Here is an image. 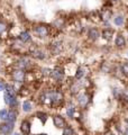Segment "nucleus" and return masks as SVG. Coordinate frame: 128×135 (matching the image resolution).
Here are the masks:
<instances>
[{
  "label": "nucleus",
  "mask_w": 128,
  "mask_h": 135,
  "mask_svg": "<svg viewBox=\"0 0 128 135\" xmlns=\"http://www.w3.org/2000/svg\"><path fill=\"white\" fill-rule=\"evenodd\" d=\"M12 135H20V133H12Z\"/></svg>",
  "instance_id": "obj_35"
},
{
  "label": "nucleus",
  "mask_w": 128,
  "mask_h": 135,
  "mask_svg": "<svg viewBox=\"0 0 128 135\" xmlns=\"http://www.w3.org/2000/svg\"><path fill=\"white\" fill-rule=\"evenodd\" d=\"M52 119H53V124H54V126L56 128L62 129V128H64L67 125L66 118L63 117L61 114H54L53 117H52Z\"/></svg>",
  "instance_id": "obj_14"
},
{
  "label": "nucleus",
  "mask_w": 128,
  "mask_h": 135,
  "mask_svg": "<svg viewBox=\"0 0 128 135\" xmlns=\"http://www.w3.org/2000/svg\"><path fill=\"white\" fill-rule=\"evenodd\" d=\"M88 90L89 89H83L80 94H78L74 97L76 106H78V108L82 109V110L83 109H87L92 103V94Z\"/></svg>",
  "instance_id": "obj_4"
},
{
  "label": "nucleus",
  "mask_w": 128,
  "mask_h": 135,
  "mask_svg": "<svg viewBox=\"0 0 128 135\" xmlns=\"http://www.w3.org/2000/svg\"><path fill=\"white\" fill-rule=\"evenodd\" d=\"M8 117V109L7 108H2L0 110V120L1 122H6Z\"/></svg>",
  "instance_id": "obj_29"
},
{
  "label": "nucleus",
  "mask_w": 128,
  "mask_h": 135,
  "mask_svg": "<svg viewBox=\"0 0 128 135\" xmlns=\"http://www.w3.org/2000/svg\"><path fill=\"white\" fill-rule=\"evenodd\" d=\"M82 90H83L82 84H81V82L79 80H75V79L72 82H70L69 87H67V92H69V95L72 97V98H74V97L78 94H80Z\"/></svg>",
  "instance_id": "obj_10"
},
{
  "label": "nucleus",
  "mask_w": 128,
  "mask_h": 135,
  "mask_svg": "<svg viewBox=\"0 0 128 135\" xmlns=\"http://www.w3.org/2000/svg\"><path fill=\"white\" fill-rule=\"evenodd\" d=\"M125 122H126V124L128 125V117H127V118H126V119H125Z\"/></svg>",
  "instance_id": "obj_36"
},
{
  "label": "nucleus",
  "mask_w": 128,
  "mask_h": 135,
  "mask_svg": "<svg viewBox=\"0 0 128 135\" xmlns=\"http://www.w3.org/2000/svg\"><path fill=\"white\" fill-rule=\"evenodd\" d=\"M109 1L110 2H120L121 0H109Z\"/></svg>",
  "instance_id": "obj_32"
},
{
  "label": "nucleus",
  "mask_w": 128,
  "mask_h": 135,
  "mask_svg": "<svg viewBox=\"0 0 128 135\" xmlns=\"http://www.w3.org/2000/svg\"><path fill=\"white\" fill-rule=\"evenodd\" d=\"M27 72L25 70L18 69V68H11L9 72V78L14 84H23L27 80Z\"/></svg>",
  "instance_id": "obj_6"
},
{
  "label": "nucleus",
  "mask_w": 128,
  "mask_h": 135,
  "mask_svg": "<svg viewBox=\"0 0 128 135\" xmlns=\"http://www.w3.org/2000/svg\"><path fill=\"white\" fill-rule=\"evenodd\" d=\"M122 135H128V125L125 127V129L122 131Z\"/></svg>",
  "instance_id": "obj_31"
},
{
  "label": "nucleus",
  "mask_w": 128,
  "mask_h": 135,
  "mask_svg": "<svg viewBox=\"0 0 128 135\" xmlns=\"http://www.w3.org/2000/svg\"><path fill=\"white\" fill-rule=\"evenodd\" d=\"M114 44H115V49H117L119 51L126 49V46H127V38H126V36L124 35V33L118 32L116 34V36H115V41H114Z\"/></svg>",
  "instance_id": "obj_11"
},
{
  "label": "nucleus",
  "mask_w": 128,
  "mask_h": 135,
  "mask_svg": "<svg viewBox=\"0 0 128 135\" xmlns=\"http://www.w3.org/2000/svg\"><path fill=\"white\" fill-rule=\"evenodd\" d=\"M115 36V29L111 26H108V27H102L101 29V38L106 41V42H111L112 38Z\"/></svg>",
  "instance_id": "obj_15"
},
{
  "label": "nucleus",
  "mask_w": 128,
  "mask_h": 135,
  "mask_svg": "<svg viewBox=\"0 0 128 135\" xmlns=\"http://www.w3.org/2000/svg\"><path fill=\"white\" fill-rule=\"evenodd\" d=\"M32 135V134H31ZM33 135H48V134H46V133H41V134H33Z\"/></svg>",
  "instance_id": "obj_34"
},
{
  "label": "nucleus",
  "mask_w": 128,
  "mask_h": 135,
  "mask_svg": "<svg viewBox=\"0 0 128 135\" xmlns=\"http://www.w3.org/2000/svg\"><path fill=\"white\" fill-rule=\"evenodd\" d=\"M76 109H78V106H76V104H74L72 100L67 101L65 104V115L69 119H74L75 118Z\"/></svg>",
  "instance_id": "obj_12"
},
{
  "label": "nucleus",
  "mask_w": 128,
  "mask_h": 135,
  "mask_svg": "<svg viewBox=\"0 0 128 135\" xmlns=\"http://www.w3.org/2000/svg\"><path fill=\"white\" fill-rule=\"evenodd\" d=\"M62 135H76V132L73 126L67 124L65 127L62 128Z\"/></svg>",
  "instance_id": "obj_25"
},
{
  "label": "nucleus",
  "mask_w": 128,
  "mask_h": 135,
  "mask_svg": "<svg viewBox=\"0 0 128 135\" xmlns=\"http://www.w3.org/2000/svg\"><path fill=\"white\" fill-rule=\"evenodd\" d=\"M127 33H128V27H127Z\"/></svg>",
  "instance_id": "obj_38"
},
{
  "label": "nucleus",
  "mask_w": 128,
  "mask_h": 135,
  "mask_svg": "<svg viewBox=\"0 0 128 135\" xmlns=\"http://www.w3.org/2000/svg\"><path fill=\"white\" fill-rule=\"evenodd\" d=\"M27 54L35 61H45L48 57V50L43 49L42 46L34 44L33 42L27 47Z\"/></svg>",
  "instance_id": "obj_2"
},
{
  "label": "nucleus",
  "mask_w": 128,
  "mask_h": 135,
  "mask_svg": "<svg viewBox=\"0 0 128 135\" xmlns=\"http://www.w3.org/2000/svg\"><path fill=\"white\" fill-rule=\"evenodd\" d=\"M51 72H52V69H51V68L45 66V68H42V69H41V74L44 78H50Z\"/></svg>",
  "instance_id": "obj_28"
},
{
  "label": "nucleus",
  "mask_w": 128,
  "mask_h": 135,
  "mask_svg": "<svg viewBox=\"0 0 128 135\" xmlns=\"http://www.w3.org/2000/svg\"><path fill=\"white\" fill-rule=\"evenodd\" d=\"M47 50H48V53L52 56H56V55L62 54V52L64 51V40L54 36V38L50 43Z\"/></svg>",
  "instance_id": "obj_7"
},
{
  "label": "nucleus",
  "mask_w": 128,
  "mask_h": 135,
  "mask_svg": "<svg viewBox=\"0 0 128 135\" xmlns=\"http://www.w3.org/2000/svg\"><path fill=\"white\" fill-rule=\"evenodd\" d=\"M87 40L90 43H96L101 37V29L97 26H90L87 29Z\"/></svg>",
  "instance_id": "obj_9"
},
{
  "label": "nucleus",
  "mask_w": 128,
  "mask_h": 135,
  "mask_svg": "<svg viewBox=\"0 0 128 135\" xmlns=\"http://www.w3.org/2000/svg\"><path fill=\"white\" fill-rule=\"evenodd\" d=\"M19 131L21 135H31V131H32V123L28 118H24L20 122L19 125Z\"/></svg>",
  "instance_id": "obj_16"
},
{
  "label": "nucleus",
  "mask_w": 128,
  "mask_h": 135,
  "mask_svg": "<svg viewBox=\"0 0 128 135\" xmlns=\"http://www.w3.org/2000/svg\"><path fill=\"white\" fill-rule=\"evenodd\" d=\"M114 68H115V65L109 61H104L100 63V71L102 73H106V74L112 73Z\"/></svg>",
  "instance_id": "obj_21"
},
{
  "label": "nucleus",
  "mask_w": 128,
  "mask_h": 135,
  "mask_svg": "<svg viewBox=\"0 0 128 135\" xmlns=\"http://www.w3.org/2000/svg\"><path fill=\"white\" fill-rule=\"evenodd\" d=\"M36 117L42 122V124H45L46 123V120H47V118H48V114L44 112V110H38L36 112Z\"/></svg>",
  "instance_id": "obj_26"
},
{
  "label": "nucleus",
  "mask_w": 128,
  "mask_h": 135,
  "mask_svg": "<svg viewBox=\"0 0 128 135\" xmlns=\"http://www.w3.org/2000/svg\"><path fill=\"white\" fill-rule=\"evenodd\" d=\"M18 116H19V109L9 108L8 109V117H7L6 122H10V123H15L16 124L17 119H18Z\"/></svg>",
  "instance_id": "obj_22"
},
{
  "label": "nucleus",
  "mask_w": 128,
  "mask_h": 135,
  "mask_svg": "<svg viewBox=\"0 0 128 135\" xmlns=\"http://www.w3.org/2000/svg\"><path fill=\"white\" fill-rule=\"evenodd\" d=\"M88 75V68L85 65H79L75 70L74 73V79L75 80H81Z\"/></svg>",
  "instance_id": "obj_19"
},
{
  "label": "nucleus",
  "mask_w": 128,
  "mask_h": 135,
  "mask_svg": "<svg viewBox=\"0 0 128 135\" xmlns=\"http://www.w3.org/2000/svg\"><path fill=\"white\" fill-rule=\"evenodd\" d=\"M54 27L52 25L45 24V23H38L33 25L32 27V33L33 35L38 40H47L50 37L53 36V31Z\"/></svg>",
  "instance_id": "obj_1"
},
{
  "label": "nucleus",
  "mask_w": 128,
  "mask_h": 135,
  "mask_svg": "<svg viewBox=\"0 0 128 135\" xmlns=\"http://www.w3.org/2000/svg\"><path fill=\"white\" fill-rule=\"evenodd\" d=\"M17 38H18L23 44H28V43H32V42H33L32 33L29 32V31H27V29H25V31H21L18 34Z\"/></svg>",
  "instance_id": "obj_18"
},
{
  "label": "nucleus",
  "mask_w": 128,
  "mask_h": 135,
  "mask_svg": "<svg viewBox=\"0 0 128 135\" xmlns=\"http://www.w3.org/2000/svg\"><path fill=\"white\" fill-rule=\"evenodd\" d=\"M12 66L18 68V69H21V70H25L28 73V72H32L33 71V69L35 68V64H34V62H33V59L29 56L27 53H23L15 61Z\"/></svg>",
  "instance_id": "obj_3"
},
{
  "label": "nucleus",
  "mask_w": 128,
  "mask_h": 135,
  "mask_svg": "<svg viewBox=\"0 0 128 135\" xmlns=\"http://www.w3.org/2000/svg\"><path fill=\"white\" fill-rule=\"evenodd\" d=\"M6 86H7V82H6L3 79H0V92H3V91H5Z\"/></svg>",
  "instance_id": "obj_30"
},
{
  "label": "nucleus",
  "mask_w": 128,
  "mask_h": 135,
  "mask_svg": "<svg viewBox=\"0 0 128 135\" xmlns=\"http://www.w3.org/2000/svg\"><path fill=\"white\" fill-rule=\"evenodd\" d=\"M98 16H99V20L101 22V24L104 25V27H108L111 26L110 22L112 19V10L110 9V7H104L102 9L98 12Z\"/></svg>",
  "instance_id": "obj_8"
},
{
  "label": "nucleus",
  "mask_w": 128,
  "mask_h": 135,
  "mask_svg": "<svg viewBox=\"0 0 128 135\" xmlns=\"http://www.w3.org/2000/svg\"><path fill=\"white\" fill-rule=\"evenodd\" d=\"M105 135H114V133H112V132H107Z\"/></svg>",
  "instance_id": "obj_33"
},
{
  "label": "nucleus",
  "mask_w": 128,
  "mask_h": 135,
  "mask_svg": "<svg viewBox=\"0 0 128 135\" xmlns=\"http://www.w3.org/2000/svg\"><path fill=\"white\" fill-rule=\"evenodd\" d=\"M50 79L54 82V86L62 87V84L64 83V80H65V69L62 65L54 66L52 69V72H51Z\"/></svg>",
  "instance_id": "obj_5"
},
{
  "label": "nucleus",
  "mask_w": 128,
  "mask_h": 135,
  "mask_svg": "<svg viewBox=\"0 0 128 135\" xmlns=\"http://www.w3.org/2000/svg\"><path fill=\"white\" fill-rule=\"evenodd\" d=\"M8 29H9V27H8V24L5 22V20L0 19V37L5 36L6 34L8 33Z\"/></svg>",
  "instance_id": "obj_27"
},
{
  "label": "nucleus",
  "mask_w": 128,
  "mask_h": 135,
  "mask_svg": "<svg viewBox=\"0 0 128 135\" xmlns=\"http://www.w3.org/2000/svg\"><path fill=\"white\" fill-rule=\"evenodd\" d=\"M112 24L118 28H121L126 25V16L122 12H117L112 16Z\"/></svg>",
  "instance_id": "obj_17"
},
{
  "label": "nucleus",
  "mask_w": 128,
  "mask_h": 135,
  "mask_svg": "<svg viewBox=\"0 0 128 135\" xmlns=\"http://www.w3.org/2000/svg\"><path fill=\"white\" fill-rule=\"evenodd\" d=\"M127 56H128V51H127Z\"/></svg>",
  "instance_id": "obj_37"
},
{
  "label": "nucleus",
  "mask_w": 128,
  "mask_h": 135,
  "mask_svg": "<svg viewBox=\"0 0 128 135\" xmlns=\"http://www.w3.org/2000/svg\"><path fill=\"white\" fill-rule=\"evenodd\" d=\"M0 71H1V68H0Z\"/></svg>",
  "instance_id": "obj_39"
},
{
  "label": "nucleus",
  "mask_w": 128,
  "mask_h": 135,
  "mask_svg": "<svg viewBox=\"0 0 128 135\" xmlns=\"http://www.w3.org/2000/svg\"><path fill=\"white\" fill-rule=\"evenodd\" d=\"M34 110V104L31 99H25L21 103V112L24 114H31Z\"/></svg>",
  "instance_id": "obj_20"
},
{
  "label": "nucleus",
  "mask_w": 128,
  "mask_h": 135,
  "mask_svg": "<svg viewBox=\"0 0 128 135\" xmlns=\"http://www.w3.org/2000/svg\"><path fill=\"white\" fill-rule=\"evenodd\" d=\"M118 68H119L120 75H122V77L128 79V61H122L120 64L118 65Z\"/></svg>",
  "instance_id": "obj_23"
},
{
  "label": "nucleus",
  "mask_w": 128,
  "mask_h": 135,
  "mask_svg": "<svg viewBox=\"0 0 128 135\" xmlns=\"http://www.w3.org/2000/svg\"><path fill=\"white\" fill-rule=\"evenodd\" d=\"M122 91H124V89H122V88H120L119 86H115V87H112L111 92H112V96L115 97V99L120 100L121 96H122Z\"/></svg>",
  "instance_id": "obj_24"
},
{
  "label": "nucleus",
  "mask_w": 128,
  "mask_h": 135,
  "mask_svg": "<svg viewBox=\"0 0 128 135\" xmlns=\"http://www.w3.org/2000/svg\"><path fill=\"white\" fill-rule=\"evenodd\" d=\"M15 131V123L1 122L0 123V135H11Z\"/></svg>",
  "instance_id": "obj_13"
}]
</instances>
